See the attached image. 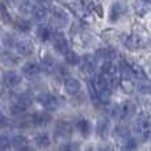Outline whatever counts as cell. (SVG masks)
<instances>
[{"instance_id":"4316f807","label":"cell","mask_w":151,"mask_h":151,"mask_svg":"<svg viewBox=\"0 0 151 151\" xmlns=\"http://www.w3.org/2000/svg\"><path fill=\"white\" fill-rule=\"evenodd\" d=\"M115 135H117V138L119 139H127L130 138V130H129L126 126H118V127H115Z\"/></svg>"},{"instance_id":"4fadbf2b","label":"cell","mask_w":151,"mask_h":151,"mask_svg":"<svg viewBox=\"0 0 151 151\" xmlns=\"http://www.w3.org/2000/svg\"><path fill=\"white\" fill-rule=\"evenodd\" d=\"M52 117H50L49 111H37L32 115V123L35 126H45L50 122Z\"/></svg>"},{"instance_id":"277c9868","label":"cell","mask_w":151,"mask_h":151,"mask_svg":"<svg viewBox=\"0 0 151 151\" xmlns=\"http://www.w3.org/2000/svg\"><path fill=\"white\" fill-rule=\"evenodd\" d=\"M127 11V5L122 0H117L110 8V20L111 21H118L121 17H123Z\"/></svg>"},{"instance_id":"f546056e","label":"cell","mask_w":151,"mask_h":151,"mask_svg":"<svg viewBox=\"0 0 151 151\" xmlns=\"http://www.w3.org/2000/svg\"><path fill=\"white\" fill-rule=\"evenodd\" d=\"M16 27H17L19 31L27 32L29 29V23L27 20H24V19H19V20L16 21Z\"/></svg>"},{"instance_id":"52a82bcc","label":"cell","mask_w":151,"mask_h":151,"mask_svg":"<svg viewBox=\"0 0 151 151\" xmlns=\"http://www.w3.org/2000/svg\"><path fill=\"white\" fill-rule=\"evenodd\" d=\"M3 81L8 88H16L21 82V76L15 70H8L4 72V74H3Z\"/></svg>"},{"instance_id":"7402d4cb","label":"cell","mask_w":151,"mask_h":151,"mask_svg":"<svg viewBox=\"0 0 151 151\" xmlns=\"http://www.w3.org/2000/svg\"><path fill=\"white\" fill-rule=\"evenodd\" d=\"M118 70H119L121 76H122V80H134L133 76H131V68H130V64H129L127 61H121Z\"/></svg>"},{"instance_id":"83f0119b","label":"cell","mask_w":151,"mask_h":151,"mask_svg":"<svg viewBox=\"0 0 151 151\" xmlns=\"http://www.w3.org/2000/svg\"><path fill=\"white\" fill-rule=\"evenodd\" d=\"M60 151H80V146L77 142H68L61 146Z\"/></svg>"},{"instance_id":"836d02e7","label":"cell","mask_w":151,"mask_h":151,"mask_svg":"<svg viewBox=\"0 0 151 151\" xmlns=\"http://www.w3.org/2000/svg\"><path fill=\"white\" fill-rule=\"evenodd\" d=\"M33 1L37 3V4H40V5H45V4H49L50 0H33Z\"/></svg>"},{"instance_id":"f35d334b","label":"cell","mask_w":151,"mask_h":151,"mask_svg":"<svg viewBox=\"0 0 151 151\" xmlns=\"http://www.w3.org/2000/svg\"><path fill=\"white\" fill-rule=\"evenodd\" d=\"M143 1H146V3H149V4H151V0H143Z\"/></svg>"},{"instance_id":"5b68a950","label":"cell","mask_w":151,"mask_h":151,"mask_svg":"<svg viewBox=\"0 0 151 151\" xmlns=\"http://www.w3.org/2000/svg\"><path fill=\"white\" fill-rule=\"evenodd\" d=\"M125 45H126V48L130 50H139V49H142V48H145L146 40L142 36H139V35H130V36L126 37Z\"/></svg>"},{"instance_id":"ffe728a7","label":"cell","mask_w":151,"mask_h":151,"mask_svg":"<svg viewBox=\"0 0 151 151\" xmlns=\"http://www.w3.org/2000/svg\"><path fill=\"white\" fill-rule=\"evenodd\" d=\"M11 145H12L16 150L23 151L25 147H28V141H27V138L23 135H15L11 139Z\"/></svg>"},{"instance_id":"3957f363","label":"cell","mask_w":151,"mask_h":151,"mask_svg":"<svg viewBox=\"0 0 151 151\" xmlns=\"http://www.w3.org/2000/svg\"><path fill=\"white\" fill-rule=\"evenodd\" d=\"M135 133L142 139H147L151 135V122L145 117L139 118L135 122Z\"/></svg>"},{"instance_id":"d6986e66","label":"cell","mask_w":151,"mask_h":151,"mask_svg":"<svg viewBox=\"0 0 151 151\" xmlns=\"http://www.w3.org/2000/svg\"><path fill=\"white\" fill-rule=\"evenodd\" d=\"M80 66H81V69H82L85 73H93V70H94V60L89 55L83 56V57L80 60Z\"/></svg>"},{"instance_id":"cb8c5ba5","label":"cell","mask_w":151,"mask_h":151,"mask_svg":"<svg viewBox=\"0 0 151 151\" xmlns=\"http://www.w3.org/2000/svg\"><path fill=\"white\" fill-rule=\"evenodd\" d=\"M137 89H138L139 93H142V94H151V82L149 81V78L138 80Z\"/></svg>"},{"instance_id":"6da1fadb","label":"cell","mask_w":151,"mask_h":151,"mask_svg":"<svg viewBox=\"0 0 151 151\" xmlns=\"http://www.w3.org/2000/svg\"><path fill=\"white\" fill-rule=\"evenodd\" d=\"M32 105V97L29 94H21L12 105H11V113L16 117L23 115Z\"/></svg>"},{"instance_id":"484cf974","label":"cell","mask_w":151,"mask_h":151,"mask_svg":"<svg viewBox=\"0 0 151 151\" xmlns=\"http://www.w3.org/2000/svg\"><path fill=\"white\" fill-rule=\"evenodd\" d=\"M64 56H65V60H66V63H68L69 65H78V64H80L81 57L74 52V50L69 49Z\"/></svg>"},{"instance_id":"4dcf8cb0","label":"cell","mask_w":151,"mask_h":151,"mask_svg":"<svg viewBox=\"0 0 151 151\" xmlns=\"http://www.w3.org/2000/svg\"><path fill=\"white\" fill-rule=\"evenodd\" d=\"M137 145H138V142H137V139L133 138V137H130V138H127L125 141L126 150H134V149H137Z\"/></svg>"},{"instance_id":"e575fe53","label":"cell","mask_w":151,"mask_h":151,"mask_svg":"<svg viewBox=\"0 0 151 151\" xmlns=\"http://www.w3.org/2000/svg\"><path fill=\"white\" fill-rule=\"evenodd\" d=\"M98 151H113V150H111V147L110 146H101L98 149Z\"/></svg>"},{"instance_id":"7a4b0ae2","label":"cell","mask_w":151,"mask_h":151,"mask_svg":"<svg viewBox=\"0 0 151 151\" xmlns=\"http://www.w3.org/2000/svg\"><path fill=\"white\" fill-rule=\"evenodd\" d=\"M50 40H52L53 42V47H55V49L57 50L58 53H61V55H65L66 52H68L70 48H69V42L68 40H66V37L64 36L63 33H58V32H56V33H52V37H50Z\"/></svg>"},{"instance_id":"f1b7e54d","label":"cell","mask_w":151,"mask_h":151,"mask_svg":"<svg viewBox=\"0 0 151 151\" xmlns=\"http://www.w3.org/2000/svg\"><path fill=\"white\" fill-rule=\"evenodd\" d=\"M121 85H122V89L126 91V93H131V91H133V89H134L133 80H122Z\"/></svg>"},{"instance_id":"603a6c76","label":"cell","mask_w":151,"mask_h":151,"mask_svg":"<svg viewBox=\"0 0 151 151\" xmlns=\"http://www.w3.org/2000/svg\"><path fill=\"white\" fill-rule=\"evenodd\" d=\"M35 143H36L39 147L44 149V147L49 146L50 138H49V135H48L47 133H40V134H37V135L35 137Z\"/></svg>"},{"instance_id":"d6a6232c","label":"cell","mask_w":151,"mask_h":151,"mask_svg":"<svg viewBox=\"0 0 151 151\" xmlns=\"http://www.w3.org/2000/svg\"><path fill=\"white\" fill-rule=\"evenodd\" d=\"M7 125H8V119H7V118H5L3 114H0V129L5 127Z\"/></svg>"},{"instance_id":"8fae6325","label":"cell","mask_w":151,"mask_h":151,"mask_svg":"<svg viewBox=\"0 0 151 151\" xmlns=\"http://www.w3.org/2000/svg\"><path fill=\"white\" fill-rule=\"evenodd\" d=\"M39 101L48 111H52V110L57 109V106H58L57 98L55 96H52V94H42V96H40Z\"/></svg>"},{"instance_id":"1f68e13d","label":"cell","mask_w":151,"mask_h":151,"mask_svg":"<svg viewBox=\"0 0 151 151\" xmlns=\"http://www.w3.org/2000/svg\"><path fill=\"white\" fill-rule=\"evenodd\" d=\"M9 145H11V139H8L7 135L0 137V147H1V149H7Z\"/></svg>"},{"instance_id":"8992f818","label":"cell","mask_w":151,"mask_h":151,"mask_svg":"<svg viewBox=\"0 0 151 151\" xmlns=\"http://www.w3.org/2000/svg\"><path fill=\"white\" fill-rule=\"evenodd\" d=\"M16 52L21 56H29L33 52V42L28 39H21L15 42Z\"/></svg>"},{"instance_id":"ba28073f","label":"cell","mask_w":151,"mask_h":151,"mask_svg":"<svg viewBox=\"0 0 151 151\" xmlns=\"http://www.w3.org/2000/svg\"><path fill=\"white\" fill-rule=\"evenodd\" d=\"M137 110V106L133 101H125L122 105H119V117L122 119H129L134 115Z\"/></svg>"},{"instance_id":"44dd1931","label":"cell","mask_w":151,"mask_h":151,"mask_svg":"<svg viewBox=\"0 0 151 151\" xmlns=\"http://www.w3.org/2000/svg\"><path fill=\"white\" fill-rule=\"evenodd\" d=\"M130 68H131V76H133V78H135V80H145V78H147L146 72L143 70V68L141 65L134 63V64H130Z\"/></svg>"},{"instance_id":"5bb4252c","label":"cell","mask_w":151,"mask_h":151,"mask_svg":"<svg viewBox=\"0 0 151 151\" xmlns=\"http://www.w3.org/2000/svg\"><path fill=\"white\" fill-rule=\"evenodd\" d=\"M64 85H65L66 93L70 94V96H76V94H78V93H80V90H81L80 81L76 80V78H73V77H66Z\"/></svg>"},{"instance_id":"7c38bea8","label":"cell","mask_w":151,"mask_h":151,"mask_svg":"<svg viewBox=\"0 0 151 151\" xmlns=\"http://www.w3.org/2000/svg\"><path fill=\"white\" fill-rule=\"evenodd\" d=\"M74 126H76V129L80 131V134L82 137H85V138H86V137L90 135V133H91V123L89 122L86 118H83V117L78 118V119L74 122Z\"/></svg>"},{"instance_id":"ac0fdd59","label":"cell","mask_w":151,"mask_h":151,"mask_svg":"<svg viewBox=\"0 0 151 151\" xmlns=\"http://www.w3.org/2000/svg\"><path fill=\"white\" fill-rule=\"evenodd\" d=\"M31 15L33 16V19L36 21H42L47 19V15H48V11L45 8V5H33V9H32Z\"/></svg>"},{"instance_id":"2e32d148","label":"cell","mask_w":151,"mask_h":151,"mask_svg":"<svg viewBox=\"0 0 151 151\" xmlns=\"http://www.w3.org/2000/svg\"><path fill=\"white\" fill-rule=\"evenodd\" d=\"M110 131V125H109V121L107 119H99L96 125V133L98 137L101 138H106L107 134Z\"/></svg>"},{"instance_id":"d4e9b609","label":"cell","mask_w":151,"mask_h":151,"mask_svg":"<svg viewBox=\"0 0 151 151\" xmlns=\"http://www.w3.org/2000/svg\"><path fill=\"white\" fill-rule=\"evenodd\" d=\"M37 36H39L40 40L47 41V40H49L50 37H52V31H50L49 27H47V25H40L39 28H37Z\"/></svg>"},{"instance_id":"d590c367","label":"cell","mask_w":151,"mask_h":151,"mask_svg":"<svg viewBox=\"0 0 151 151\" xmlns=\"http://www.w3.org/2000/svg\"><path fill=\"white\" fill-rule=\"evenodd\" d=\"M5 1H7L8 4H16V3L19 1V0H5Z\"/></svg>"},{"instance_id":"30bf717a","label":"cell","mask_w":151,"mask_h":151,"mask_svg":"<svg viewBox=\"0 0 151 151\" xmlns=\"http://www.w3.org/2000/svg\"><path fill=\"white\" fill-rule=\"evenodd\" d=\"M52 15H53V19L57 24L60 25H66L69 23V13L66 12L64 8L61 7H53L52 9Z\"/></svg>"},{"instance_id":"9c48e42d","label":"cell","mask_w":151,"mask_h":151,"mask_svg":"<svg viewBox=\"0 0 151 151\" xmlns=\"http://www.w3.org/2000/svg\"><path fill=\"white\" fill-rule=\"evenodd\" d=\"M72 131H73L72 123L66 122V121H60V122L57 123V126H56L55 133H56L57 138H69Z\"/></svg>"},{"instance_id":"9a60e30c","label":"cell","mask_w":151,"mask_h":151,"mask_svg":"<svg viewBox=\"0 0 151 151\" xmlns=\"http://www.w3.org/2000/svg\"><path fill=\"white\" fill-rule=\"evenodd\" d=\"M40 70H41L40 65L36 63H27V64H24V66H23V74L28 78L36 77V76L40 73Z\"/></svg>"},{"instance_id":"e0dca14e","label":"cell","mask_w":151,"mask_h":151,"mask_svg":"<svg viewBox=\"0 0 151 151\" xmlns=\"http://www.w3.org/2000/svg\"><path fill=\"white\" fill-rule=\"evenodd\" d=\"M40 69H42V70H45L47 73H53V72L57 69V65H56V61L53 60L52 56H45L44 58H42L41 61V66H40Z\"/></svg>"},{"instance_id":"8d00e7d4","label":"cell","mask_w":151,"mask_h":151,"mask_svg":"<svg viewBox=\"0 0 151 151\" xmlns=\"http://www.w3.org/2000/svg\"><path fill=\"white\" fill-rule=\"evenodd\" d=\"M23 151H35V150H33V149H31V147L28 146V147H25V149H24Z\"/></svg>"},{"instance_id":"74e56055","label":"cell","mask_w":151,"mask_h":151,"mask_svg":"<svg viewBox=\"0 0 151 151\" xmlns=\"http://www.w3.org/2000/svg\"><path fill=\"white\" fill-rule=\"evenodd\" d=\"M86 151H94V149H91V147H88V150Z\"/></svg>"}]
</instances>
